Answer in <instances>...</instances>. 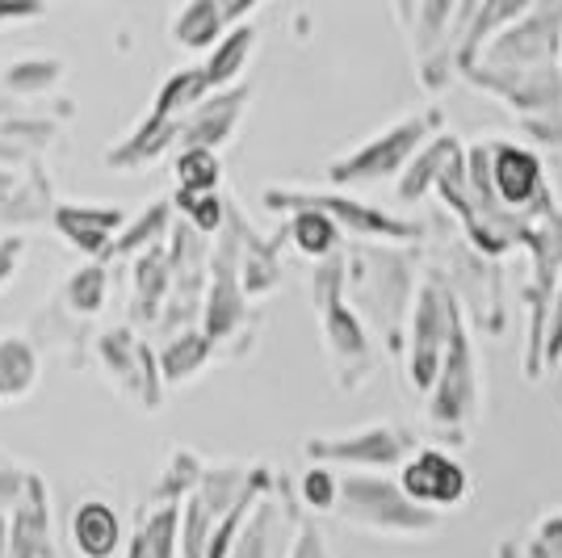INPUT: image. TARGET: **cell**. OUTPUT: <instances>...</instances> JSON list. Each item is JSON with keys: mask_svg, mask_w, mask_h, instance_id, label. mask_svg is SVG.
I'll list each match as a JSON object with an SVG mask.
<instances>
[{"mask_svg": "<svg viewBox=\"0 0 562 558\" xmlns=\"http://www.w3.org/2000/svg\"><path fill=\"white\" fill-rule=\"evenodd\" d=\"M303 495H306V504H315V509H331V504H336V483H331L328 470H306Z\"/></svg>", "mask_w": 562, "mask_h": 558, "instance_id": "obj_20", "label": "cell"}, {"mask_svg": "<svg viewBox=\"0 0 562 558\" xmlns=\"http://www.w3.org/2000/svg\"><path fill=\"white\" fill-rule=\"evenodd\" d=\"M403 495L416 504H432V509L458 504L467 495V470L446 454L428 449L416 462L403 466Z\"/></svg>", "mask_w": 562, "mask_h": 558, "instance_id": "obj_1", "label": "cell"}, {"mask_svg": "<svg viewBox=\"0 0 562 558\" xmlns=\"http://www.w3.org/2000/svg\"><path fill=\"white\" fill-rule=\"evenodd\" d=\"M43 9H47L43 0H0V25L30 22V18H38Z\"/></svg>", "mask_w": 562, "mask_h": 558, "instance_id": "obj_21", "label": "cell"}, {"mask_svg": "<svg viewBox=\"0 0 562 558\" xmlns=\"http://www.w3.org/2000/svg\"><path fill=\"white\" fill-rule=\"evenodd\" d=\"M38 382V353L25 341H0V399H22Z\"/></svg>", "mask_w": 562, "mask_h": 558, "instance_id": "obj_10", "label": "cell"}, {"mask_svg": "<svg viewBox=\"0 0 562 558\" xmlns=\"http://www.w3.org/2000/svg\"><path fill=\"white\" fill-rule=\"evenodd\" d=\"M160 366H165V378H181L186 382L193 370H202L206 366V341L202 336H193V332H186L181 341H172L165 349V357H160Z\"/></svg>", "mask_w": 562, "mask_h": 558, "instance_id": "obj_15", "label": "cell"}, {"mask_svg": "<svg viewBox=\"0 0 562 558\" xmlns=\"http://www.w3.org/2000/svg\"><path fill=\"white\" fill-rule=\"evenodd\" d=\"M135 223H139V227H131V232L122 235L114 248H110V256H114V253H135L139 244H151V239H160V232L168 227V207L160 202V207L143 210Z\"/></svg>", "mask_w": 562, "mask_h": 558, "instance_id": "obj_19", "label": "cell"}, {"mask_svg": "<svg viewBox=\"0 0 562 558\" xmlns=\"http://www.w3.org/2000/svg\"><path fill=\"white\" fill-rule=\"evenodd\" d=\"M218 177H223V164H218L211 147H181V156H177L181 193H214Z\"/></svg>", "mask_w": 562, "mask_h": 558, "instance_id": "obj_11", "label": "cell"}, {"mask_svg": "<svg viewBox=\"0 0 562 558\" xmlns=\"http://www.w3.org/2000/svg\"><path fill=\"white\" fill-rule=\"evenodd\" d=\"M248 93L235 89V93H214L206 97L198 110H189L186 122H181V135H177V147H218V143L232 140L235 122H239V110H244Z\"/></svg>", "mask_w": 562, "mask_h": 558, "instance_id": "obj_2", "label": "cell"}, {"mask_svg": "<svg viewBox=\"0 0 562 558\" xmlns=\"http://www.w3.org/2000/svg\"><path fill=\"white\" fill-rule=\"evenodd\" d=\"M223 4V18H227V25H239L252 9H257L260 0H218Z\"/></svg>", "mask_w": 562, "mask_h": 558, "instance_id": "obj_22", "label": "cell"}, {"mask_svg": "<svg viewBox=\"0 0 562 558\" xmlns=\"http://www.w3.org/2000/svg\"><path fill=\"white\" fill-rule=\"evenodd\" d=\"M495 177H499L504 198L520 202V198L533 189V181H538V164L529 160V156H520V152H504V156H499V168H495Z\"/></svg>", "mask_w": 562, "mask_h": 558, "instance_id": "obj_17", "label": "cell"}, {"mask_svg": "<svg viewBox=\"0 0 562 558\" xmlns=\"http://www.w3.org/2000/svg\"><path fill=\"white\" fill-rule=\"evenodd\" d=\"M294 244L303 248L306 256H328L336 248V223L319 207H306L299 219H294Z\"/></svg>", "mask_w": 562, "mask_h": 558, "instance_id": "obj_12", "label": "cell"}, {"mask_svg": "<svg viewBox=\"0 0 562 558\" xmlns=\"http://www.w3.org/2000/svg\"><path fill=\"white\" fill-rule=\"evenodd\" d=\"M168 265L160 253H147L139 260V299H135V315H143V303H147V315H156V306L165 299V286H168Z\"/></svg>", "mask_w": 562, "mask_h": 558, "instance_id": "obj_16", "label": "cell"}, {"mask_svg": "<svg viewBox=\"0 0 562 558\" xmlns=\"http://www.w3.org/2000/svg\"><path fill=\"white\" fill-rule=\"evenodd\" d=\"M55 227L68 235L85 256H110L114 235L126 227V214L110 207H59Z\"/></svg>", "mask_w": 562, "mask_h": 558, "instance_id": "obj_3", "label": "cell"}, {"mask_svg": "<svg viewBox=\"0 0 562 558\" xmlns=\"http://www.w3.org/2000/svg\"><path fill=\"white\" fill-rule=\"evenodd\" d=\"M64 76V64L59 59H22L4 71V85L18 89V93H43L55 80Z\"/></svg>", "mask_w": 562, "mask_h": 558, "instance_id": "obj_14", "label": "cell"}, {"mask_svg": "<svg viewBox=\"0 0 562 558\" xmlns=\"http://www.w3.org/2000/svg\"><path fill=\"white\" fill-rule=\"evenodd\" d=\"M68 303L80 315H97L105 306V269L101 265H85L68 278Z\"/></svg>", "mask_w": 562, "mask_h": 558, "instance_id": "obj_13", "label": "cell"}, {"mask_svg": "<svg viewBox=\"0 0 562 558\" xmlns=\"http://www.w3.org/2000/svg\"><path fill=\"white\" fill-rule=\"evenodd\" d=\"M252 47H257V25H248V22L232 25V30L214 43L211 59L202 64L214 89H227V85L239 80V71L248 68V59H252Z\"/></svg>", "mask_w": 562, "mask_h": 558, "instance_id": "obj_7", "label": "cell"}, {"mask_svg": "<svg viewBox=\"0 0 562 558\" xmlns=\"http://www.w3.org/2000/svg\"><path fill=\"white\" fill-rule=\"evenodd\" d=\"M177 207L186 210V223H193V232L198 235H211L223 227L218 193H177Z\"/></svg>", "mask_w": 562, "mask_h": 558, "instance_id": "obj_18", "label": "cell"}, {"mask_svg": "<svg viewBox=\"0 0 562 558\" xmlns=\"http://www.w3.org/2000/svg\"><path fill=\"white\" fill-rule=\"evenodd\" d=\"M420 135V122H407V126H395L386 140H378V143H370L361 156H352L349 164H340L336 168V177L340 181H349V177H382V172H391L403 156L398 152H407V143Z\"/></svg>", "mask_w": 562, "mask_h": 558, "instance_id": "obj_8", "label": "cell"}, {"mask_svg": "<svg viewBox=\"0 0 562 558\" xmlns=\"http://www.w3.org/2000/svg\"><path fill=\"white\" fill-rule=\"evenodd\" d=\"M177 521H181V509L177 504H165L156 512H143L139 534L131 542V558H172L177 555Z\"/></svg>", "mask_w": 562, "mask_h": 558, "instance_id": "obj_9", "label": "cell"}, {"mask_svg": "<svg viewBox=\"0 0 562 558\" xmlns=\"http://www.w3.org/2000/svg\"><path fill=\"white\" fill-rule=\"evenodd\" d=\"M294 558H324V542H319L315 534H303V542H299Z\"/></svg>", "mask_w": 562, "mask_h": 558, "instance_id": "obj_23", "label": "cell"}, {"mask_svg": "<svg viewBox=\"0 0 562 558\" xmlns=\"http://www.w3.org/2000/svg\"><path fill=\"white\" fill-rule=\"evenodd\" d=\"M122 542V516L105 500H85L71 512V546L80 558H114Z\"/></svg>", "mask_w": 562, "mask_h": 558, "instance_id": "obj_4", "label": "cell"}, {"mask_svg": "<svg viewBox=\"0 0 562 558\" xmlns=\"http://www.w3.org/2000/svg\"><path fill=\"white\" fill-rule=\"evenodd\" d=\"M214 93L206 68H181L165 80V89L156 93L151 118H165V122H186L189 110H198L206 97Z\"/></svg>", "mask_w": 562, "mask_h": 558, "instance_id": "obj_6", "label": "cell"}, {"mask_svg": "<svg viewBox=\"0 0 562 558\" xmlns=\"http://www.w3.org/2000/svg\"><path fill=\"white\" fill-rule=\"evenodd\" d=\"M227 30L232 25L218 0H186V9L172 18V43L186 51H211Z\"/></svg>", "mask_w": 562, "mask_h": 558, "instance_id": "obj_5", "label": "cell"}]
</instances>
